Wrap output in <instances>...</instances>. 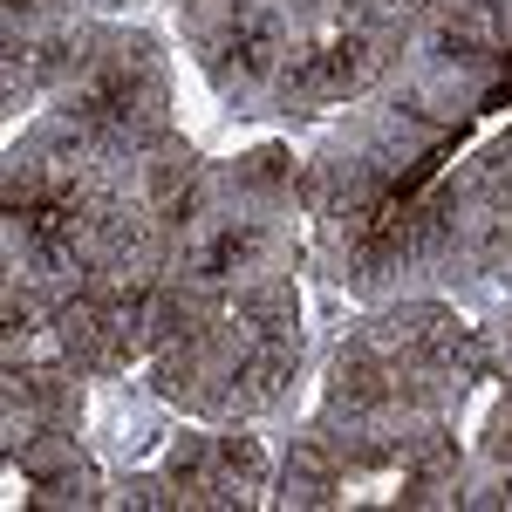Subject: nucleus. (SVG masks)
Returning <instances> with one entry per match:
<instances>
[{"label": "nucleus", "mask_w": 512, "mask_h": 512, "mask_svg": "<svg viewBox=\"0 0 512 512\" xmlns=\"http://www.w3.org/2000/svg\"><path fill=\"white\" fill-rule=\"evenodd\" d=\"M369 69H376L369 41H362V35H342V41H321L315 55L294 69V89H301V96H349Z\"/></svg>", "instance_id": "1"}, {"label": "nucleus", "mask_w": 512, "mask_h": 512, "mask_svg": "<svg viewBox=\"0 0 512 512\" xmlns=\"http://www.w3.org/2000/svg\"><path fill=\"white\" fill-rule=\"evenodd\" d=\"M492 41H499V14H492V7H465V14L444 28V48H451V55H492Z\"/></svg>", "instance_id": "2"}, {"label": "nucleus", "mask_w": 512, "mask_h": 512, "mask_svg": "<svg viewBox=\"0 0 512 512\" xmlns=\"http://www.w3.org/2000/svg\"><path fill=\"white\" fill-rule=\"evenodd\" d=\"M246 260H253V233H239V226H233V233H219L205 253H198V274H205V280H226L233 267H246Z\"/></svg>", "instance_id": "3"}, {"label": "nucleus", "mask_w": 512, "mask_h": 512, "mask_svg": "<svg viewBox=\"0 0 512 512\" xmlns=\"http://www.w3.org/2000/svg\"><path fill=\"white\" fill-rule=\"evenodd\" d=\"M280 151H260V158H246V185H280V178H287V171H280Z\"/></svg>", "instance_id": "4"}, {"label": "nucleus", "mask_w": 512, "mask_h": 512, "mask_svg": "<svg viewBox=\"0 0 512 512\" xmlns=\"http://www.w3.org/2000/svg\"><path fill=\"white\" fill-rule=\"evenodd\" d=\"M14 7H35V0H14Z\"/></svg>", "instance_id": "5"}]
</instances>
